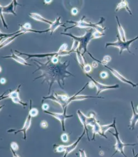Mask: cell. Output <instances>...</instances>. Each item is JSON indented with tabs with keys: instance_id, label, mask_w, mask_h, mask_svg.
<instances>
[{
	"instance_id": "19",
	"label": "cell",
	"mask_w": 138,
	"mask_h": 157,
	"mask_svg": "<svg viewBox=\"0 0 138 157\" xmlns=\"http://www.w3.org/2000/svg\"><path fill=\"white\" fill-rule=\"evenodd\" d=\"M131 104L132 106V112H133V115L130 120V130H135L136 125L137 124L138 122V113L136 112L134 106L133 105V101H131Z\"/></svg>"
},
{
	"instance_id": "29",
	"label": "cell",
	"mask_w": 138,
	"mask_h": 157,
	"mask_svg": "<svg viewBox=\"0 0 138 157\" xmlns=\"http://www.w3.org/2000/svg\"><path fill=\"white\" fill-rule=\"evenodd\" d=\"M79 42L78 41L74 40L73 45H72V47H71V50L73 51L74 52H75L76 50L79 49Z\"/></svg>"
},
{
	"instance_id": "2",
	"label": "cell",
	"mask_w": 138,
	"mask_h": 157,
	"mask_svg": "<svg viewBox=\"0 0 138 157\" xmlns=\"http://www.w3.org/2000/svg\"><path fill=\"white\" fill-rule=\"evenodd\" d=\"M94 32L93 29H88L86 31L85 34L81 36H74L71 33H61V34L63 35L68 36L73 38V40L78 41L79 43V50L81 52L83 56L87 52V46L89 43L92 40V33Z\"/></svg>"
},
{
	"instance_id": "17",
	"label": "cell",
	"mask_w": 138,
	"mask_h": 157,
	"mask_svg": "<svg viewBox=\"0 0 138 157\" xmlns=\"http://www.w3.org/2000/svg\"><path fill=\"white\" fill-rule=\"evenodd\" d=\"M61 17H58L53 22L52 24L51 25H50V27H49V32L51 33V35L53 34L55 31L57 29L60 27H63L64 28H66V26H65V25L64 24V23H62V22H61Z\"/></svg>"
},
{
	"instance_id": "42",
	"label": "cell",
	"mask_w": 138,
	"mask_h": 157,
	"mask_svg": "<svg viewBox=\"0 0 138 157\" xmlns=\"http://www.w3.org/2000/svg\"><path fill=\"white\" fill-rule=\"evenodd\" d=\"M52 1H44V2L46 4H49L52 2Z\"/></svg>"
},
{
	"instance_id": "43",
	"label": "cell",
	"mask_w": 138,
	"mask_h": 157,
	"mask_svg": "<svg viewBox=\"0 0 138 157\" xmlns=\"http://www.w3.org/2000/svg\"><path fill=\"white\" fill-rule=\"evenodd\" d=\"M137 110H138V107H137Z\"/></svg>"
},
{
	"instance_id": "32",
	"label": "cell",
	"mask_w": 138,
	"mask_h": 157,
	"mask_svg": "<svg viewBox=\"0 0 138 157\" xmlns=\"http://www.w3.org/2000/svg\"><path fill=\"white\" fill-rule=\"evenodd\" d=\"M40 126H41L42 128L45 129V128H47L48 127V123H47V121H46L45 120H43V121H42L41 123H40Z\"/></svg>"
},
{
	"instance_id": "37",
	"label": "cell",
	"mask_w": 138,
	"mask_h": 157,
	"mask_svg": "<svg viewBox=\"0 0 138 157\" xmlns=\"http://www.w3.org/2000/svg\"><path fill=\"white\" fill-rule=\"evenodd\" d=\"M42 109H43V111L44 110H47L49 108V105L47 104H43L42 105Z\"/></svg>"
},
{
	"instance_id": "12",
	"label": "cell",
	"mask_w": 138,
	"mask_h": 157,
	"mask_svg": "<svg viewBox=\"0 0 138 157\" xmlns=\"http://www.w3.org/2000/svg\"><path fill=\"white\" fill-rule=\"evenodd\" d=\"M86 75L87 77L91 79V81L93 82L95 85V87L97 88V95L99 94L101 92H103L104 91L107 90H112V89H116V88H120V85L118 84L115 85H106L103 83H100L98 82V81L95 80L94 78H93L90 75H89L88 74H86Z\"/></svg>"
},
{
	"instance_id": "1",
	"label": "cell",
	"mask_w": 138,
	"mask_h": 157,
	"mask_svg": "<svg viewBox=\"0 0 138 157\" xmlns=\"http://www.w3.org/2000/svg\"><path fill=\"white\" fill-rule=\"evenodd\" d=\"M34 61L35 65L37 66V69L34 71L33 73H34L38 71L42 72L41 76L35 78L34 81L40 78H43V80L42 83L47 82L49 84L48 94H50L52 86L55 82H57L62 89H64L62 87L61 83L63 86L65 85V78L70 76L75 77L73 74L70 72L68 70L70 61H65L61 63L60 60L57 64H54L51 61V58H48V59L46 63H42L36 59H33Z\"/></svg>"
},
{
	"instance_id": "27",
	"label": "cell",
	"mask_w": 138,
	"mask_h": 157,
	"mask_svg": "<svg viewBox=\"0 0 138 157\" xmlns=\"http://www.w3.org/2000/svg\"><path fill=\"white\" fill-rule=\"evenodd\" d=\"M105 34L103 33L98 32V31H94L92 33L93 39H97V38H100L101 37L103 36H105Z\"/></svg>"
},
{
	"instance_id": "14",
	"label": "cell",
	"mask_w": 138,
	"mask_h": 157,
	"mask_svg": "<svg viewBox=\"0 0 138 157\" xmlns=\"http://www.w3.org/2000/svg\"><path fill=\"white\" fill-rule=\"evenodd\" d=\"M104 66L106 68L108 69V70H110L112 73L113 74V76H115L116 78H117L118 80H120L121 82H124V83H127L128 85H131L133 88L136 87L138 86V84L135 83L134 82H132L130 81V80L125 78L124 76H122L121 74L118 72V71L115 70L114 69H112V68L110 67H108V66H107V65H104Z\"/></svg>"
},
{
	"instance_id": "20",
	"label": "cell",
	"mask_w": 138,
	"mask_h": 157,
	"mask_svg": "<svg viewBox=\"0 0 138 157\" xmlns=\"http://www.w3.org/2000/svg\"><path fill=\"white\" fill-rule=\"evenodd\" d=\"M29 15L30 17H31V18L33 19L34 20L43 22L45 23L48 24L50 25H51L53 23V22H51V21H49L47 19L44 18V17L41 16V15L37 13H29Z\"/></svg>"
},
{
	"instance_id": "40",
	"label": "cell",
	"mask_w": 138,
	"mask_h": 157,
	"mask_svg": "<svg viewBox=\"0 0 138 157\" xmlns=\"http://www.w3.org/2000/svg\"><path fill=\"white\" fill-rule=\"evenodd\" d=\"M6 78H1V80H0V82H1V83L2 84V85H4V84H5L6 82Z\"/></svg>"
},
{
	"instance_id": "25",
	"label": "cell",
	"mask_w": 138,
	"mask_h": 157,
	"mask_svg": "<svg viewBox=\"0 0 138 157\" xmlns=\"http://www.w3.org/2000/svg\"><path fill=\"white\" fill-rule=\"evenodd\" d=\"M75 53H76V58H77V59H78V63L83 69L84 66L85 65V60L84 59L83 56L82 55L81 52L79 51V49L76 50Z\"/></svg>"
},
{
	"instance_id": "5",
	"label": "cell",
	"mask_w": 138,
	"mask_h": 157,
	"mask_svg": "<svg viewBox=\"0 0 138 157\" xmlns=\"http://www.w3.org/2000/svg\"><path fill=\"white\" fill-rule=\"evenodd\" d=\"M116 37H117V40L116 42H108V43H106L105 47L108 48V46H113L119 48L120 50V56L121 55L123 51L125 50H126L130 54L135 55V54L132 53L130 50V45L133 43V42L138 39V36L136 37L135 38L131 39L130 40L126 41H123L120 38L119 35H117Z\"/></svg>"
},
{
	"instance_id": "24",
	"label": "cell",
	"mask_w": 138,
	"mask_h": 157,
	"mask_svg": "<svg viewBox=\"0 0 138 157\" xmlns=\"http://www.w3.org/2000/svg\"><path fill=\"white\" fill-rule=\"evenodd\" d=\"M116 19L117 21V25H118V31L119 33V36L120 38L123 41H126V38L125 33V31L122 28V26L121 25L120 23V21L118 19V17L117 16H116Z\"/></svg>"
},
{
	"instance_id": "6",
	"label": "cell",
	"mask_w": 138,
	"mask_h": 157,
	"mask_svg": "<svg viewBox=\"0 0 138 157\" xmlns=\"http://www.w3.org/2000/svg\"><path fill=\"white\" fill-rule=\"evenodd\" d=\"M69 98L70 97L67 95L60 94L53 91L50 95L43 97V101L47 99L53 101L58 104L64 109L65 108H67L68 105L70 104L69 102Z\"/></svg>"
},
{
	"instance_id": "4",
	"label": "cell",
	"mask_w": 138,
	"mask_h": 157,
	"mask_svg": "<svg viewBox=\"0 0 138 157\" xmlns=\"http://www.w3.org/2000/svg\"><path fill=\"white\" fill-rule=\"evenodd\" d=\"M67 47H68V45L66 43H64L59 48V50L57 52L52 53H46V54H29L21 53V52H20L17 50H15V51L16 53L19 54V55H25L28 56L26 59H29L32 58H46V57L52 58L53 56L59 57V56H69L71 53H73L74 52L71 50L70 51L67 50Z\"/></svg>"
},
{
	"instance_id": "22",
	"label": "cell",
	"mask_w": 138,
	"mask_h": 157,
	"mask_svg": "<svg viewBox=\"0 0 138 157\" xmlns=\"http://www.w3.org/2000/svg\"><path fill=\"white\" fill-rule=\"evenodd\" d=\"M123 8H124V9L127 10V12L129 13L130 15H132V16L133 15L132 11L130 9L129 7V6H128V2L126 1H124V0L121 1H120V2H119V3L117 4L115 11H116V12H117V11H119L120 10H121V9H123Z\"/></svg>"
},
{
	"instance_id": "41",
	"label": "cell",
	"mask_w": 138,
	"mask_h": 157,
	"mask_svg": "<svg viewBox=\"0 0 138 157\" xmlns=\"http://www.w3.org/2000/svg\"><path fill=\"white\" fill-rule=\"evenodd\" d=\"M11 149V152H12V154H13V156L14 157H19L18 155H16V154L15 153V152H14V150L12 149Z\"/></svg>"
},
{
	"instance_id": "7",
	"label": "cell",
	"mask_w": 138,
	"mask_h": 157,
	"mask_svg": "<svg viewBox=\"0 0 138 157\" xmlns=\"http://www.w3.org/2000/svg\"><path fill=\"white\" fill-rule=\"evenodd\" d=\"M85 133H86V131L84 129L83 132V134H81L79 139L77 140L76 141L74 142L73 144H71L65 146V145H60L58 146H56L55 148V152H58V153H61V152H65L64 153V157H65L68 156L69 154L73 152L74 150L76 148V147L78 146V144H79L80 140L83 138V136H84Z\"/></svg>"
},
{
	"instance_id": "31",
	"label": "cell",
	"mask_w": 138,
	"mask_h": 157,
	"mask_svg": "<svg viewBox=\"0 0 138 157\" xmlns=\"http://www.w3.org/2000/svg\"><path fill=\"white\" fill-rule=\"evenodd\" d=\"M11 148L14 150V151H17L19 149V146L17 144V143L15 142H12L10 144Z\"/></svg>"
},
{
	"instance_id": "30",
	"label": "cell",
	"mask_w": 138,
	"mask_h": 157,
	"mask_svg": "<svg viewBox=\"0 0 138 157\" xmlns=\"http://www.w3.org/2000/svg\"><path fill=\"white\" fill-rule=\"evenodd\" d=\"M61 139L62 141L64 142H67L69 141V136L68 134L64 133L61 136Z\"/></svg>"
},
{
	"instance_id": "3",
	"label": "cell",
	"mask_w": 138,
	"mask_h": 157,
	"mask_svg": "<svg viewBox=\"0 0 138 157\" xmlns=\"http://www.w3.org/2000/svg\"><path fill=\"white\" fill-rule=\"evenodd\" d=\"M85 16H83L81 19L79 21H67V23H69L73 24H74L73 26L71 27H69V28H66L65 29H64L65 32L68 31V29H71L75 27H78L79 28H91V29H94L95 31H98V32H101L104 33V32L106 29V27H103L101 26L100 24L102 23L104 21H105V19L103 17H101V20L100 22H98L97 23H92L91 22H86L84 19L85 18Z\"/></svg>"
},
{
	"instance_id": "39",
	"label": "cell",
	"mask_w": 138,
	"mask_h": 157,
	"mask_svg": "<svg viewBox=\"0 0 138 157\" xmlns=\"http://www.w3.org/2000/svg\"><path fill=\"white\" fill-rule=\"evenodd\" d=\"M88 86L89 87H90V88H93L95 86L94 83L93 82H92V81L89 82Z\"/></svg>"
},
{
	"instance_id": "13",
	"label": "cell",
	"mask_w": 138,
	"mask_h": 157,
	"mask_svg": "<svg viewBox=\"0 0 138 157\" xmlns=\"http://www.w3.org/2000/svg\"><path fill=\"white\" fill-rule=\"evenodd\" d=\"M17 6H21V5L18 3L17 1H12L9 5H7L6 6H2L1 5V11L2 12L3 14H11L16 16L17 14L15 13V10Z\"/></svg>"
},
{
	"instance_id": "36",
	"label": "cell",
	"mask_w": 138,
	"mask_h": 157,
	"mask_svg": "<svg viewBox=\"0 0 138 157\" xmlns=\"http://www.w3.org/2000/svg\"><path fill=\"white\" fill-rule=\"evenodd\" d=\"M79 156L80 157H87L84 150H79Z\"/></svg>"
},
{
	"instance_id": "35",
	"label": "cell",
	"mask_w": 138,
	"mask_h": 157,
	"mask_svg": "<svg viewBox=\"0 0 138 157\" xmlns=\"http://www.w3.org/2000/svg\"><path fill=\"white\" fill-rule=\"evenodd\" d=\"M79 12L78 9L76 7H73L71 10V13L73 15H76Z\"/></svg>"
},
{
	"instance_id": "9",
	"label": "cell",
	"mask_w": 138,
	"mask_h": 157,
	"mask_svg": "<svg viewBox=\"0 0 138 157\" xmlns=\"http://www.w3.org/2000/svg\"><path fill=\"white\" fill-rule=\"evenodd\" d=\"M87 125L91 126L93 128V137L91 140H95V136L96 135H99L103 136L101 132V125L99 124L97 120H96L94 113H91L90 117H87L86 120Z\"/></svg>"
},
{
	"instance_id": "26",
	"label": "cell",
	"mask_w": 138,
	"mask_h": 157,
	"mask_svg": "<svg viewBox=\"0 0 138 157\" xmlns=\"http://www.w3.org/2000/svg\"><path fill=\"white\" fill-rule=\"evenodd\" d=\"M30 111L29 113V114L32 117H37L38 114H39L38 109H37L36 108H31V105H32V101L31 100H30Z\"/></svg>"
},
{
	"instance_id": "11",
	"label": "cell",
	"mask_w": 138,
	"mask_h": 157,
	"mask_svg": "<svg viewBox=\"0 0 138 157\" xmlns=\"http://www.w3.org/2000/svg\"><path fill=\"white\" fill-rule=\"evenodd\" d=\"M67 109V108H65L64 109V112L62 113H52V112H49L47 110H44L43 112L44 113H46L47 114H49V115H51L52 117H54L56 119L59 120V121L60 122L61 124L62 128V130L63 131H65V120L67 118H69L71 117H73V114L71 115H67L66 111Z\"/></svg>"
},
{
	"instance_id": "33",
	"label": "cell",
	"mask_w": 138,
	"mask_h": 157,
	"mask_svg": "<svg viewBox=\"0 0 138 157\" xmlns=\"http://www.w3.org/2000/svg\"><path fill=\"white\" fill-rule=\"evenodd\" d=\"M51 58V61L52 63H53L54 64H57L58 63H59V59H58V57H56V56H53V57H52Z\"/></svg>"
},
{
	"instance_id": "28",
	"label": "cell",
	"mask_w": 138,
	"mask_h": 157,
	"mask_svg": "<svg viewBox=\"0 0 138 157\" xmlns=\"http://www.w3.org/2000/svg\"><path fill=\"white\" fill-rule=\"evenodd\" d=\"M92 67L90 64H85V65L84 66L83 69V70L84 72L85 73V74H88L92 71Z\"/></svg>"
},
{
	"instance_id": "16",
	"label": "cell",
	"mask_w": 138,
	"mask_h": 157,
	"mask_svg": "<svg viewBox=\"0 0 138 157\" xmlns=\"http://www.w3.org/2000/svg\"><path fill=\"white\" fill-rule=\"evenodd\" d=\"M11 55L7 56H2V58H6V59H13L15 61H16L17 63H19L21 64L22 65H26V66H32L31 64L29 63H27L25 59L23 58H21L20 56H17V55H15L14 53V52L12 51V50H11Z\"/></svg>"
},
{
	"instance_id": "44",
	"label": "cell",
	"mask_w": 138,
	"mask_h": 157,
	"mask_svg": "<svg viewBox=\"0 0 138 157\" xmlns=\"http://www.w3.org/2000/svg\"><path fill=\"white\" fill-rule=\"evenodd\" d=\"M137 137H138V136H137Z\"/></svg>"
},
{
	"instance_id": "21",
	"label": "cell",
	"mask_w": 138,
	"mask_h": 157,
	"mask_svg": "<svg viewBox=\"0 0 138 157\" xmlns=\"http://www.w3.org/2000/svg\"><path fill=\"white\" fill-rule=\"evenodd\" d=\"M24 33H23V32H21V33H20L15 34L14 36L9 37H7V38H5L4 40L1 41L0 48H2L6 46L7 45H9V44L11 43V42L13 41L15 38H17V37H18L19 36L22 35V34H24Z\"/></svg>"
},
{
	"instance_id": "38",
	"label": "cell",
	"mask_w": 138,
	"mask_h": 157,
	"mask_svg": "<svg viewBox=\"0 0 138 157\" xmlns=\"http://www.w3.org/2000/svg\"><path fill=\"white\" fill-rule=\"evenodd\" d=\"M92 67L93 68H97L98 66V63L97 61H93V62L92 63Z\"/></svg>"
},
{
	"instance_id": "10",
	"label": "cell",
	"mask_w": 138,
	"mask_h": 157,
	"mask_svg": "<svg viewBox=\"0 0 138 157\" xmlns=\"http://www.w3.org/2000/svg\"><path fill=\"white\" fill-rule=\"evenodd\" d=\"M21 85H19L17 87L16 90H15L12 91L11 92H10L8 94L4 96H1V100H2L5 99H7V98H10L12 100V102H14L15 104H20L22 105L24 108H25L26 106L27 105V104L26 103L23 102L19 97V91L20 88L21 87Z\"/></svg>"
},
{
	"instance_id": "18",
	"label": "cell",
	"mask_w": 138,
	"mask_h": 157,
	"mask_svg": "<svg viewBox=\"0 0 138 157\" xmlns=\"http://www.w3.org/2000/svg\"><path fill=\"white\" fill-rule=\"evenodd\" d=\"M77 114H78L79 119L80 122H81V124H83L84 129L86 131V135H87L88 140L89 141H90V138H89L88 134V130L87 127V125L86 124V120H87V117H86V115L84 114L83 113H82L79 109L77 110Z\"/></svg>"
},
{
	"instance_id": "15",
	"label": "cell",
	"mask_w": 138,
	"mask_h": 157,
	"mask_svg": "<svg viewBox=\"0 0 138 157\" xmlns=\"http://www.w3.org/2000/svg\"><path fill=\"white\" fill-rule=\"evenodd\" d=\"M31 121H32V117L29 114L28 117H27L25 122L24 124L23 127L22 129L19 130H15L14 129H10L7 131L8 132H14L15 135L18 134V132H22L23 133V139L24 140H26V132L27 130H28L30 127L31 125Z\"/></svg>"
},
{
	"instance_id": "34",
	"label": "cell",
	"mask_w": 138,
	"mask_h": 157,
	"mask_svg": "<svg viewBox=\"0 0 138 157\" xmlns=\"http://www.w3.org/2000/svg\"><path fill=\"white\" fill-rule=\"evenodd\" d=\"M100 76L101 78L105 79V78H107L108 77V73L107 72H105V71H102V72H101L100 73Z\"/></svg>"
},
{
	"instance_id": "8",
	"label": "cell",
	"mask_w": 138,
	"mask_h": 157,
	"mask_svg": "<svg viewBox=\"0 0 138 157\" xmlns=\"http://www.w3.org/2000/svg\"><path fill=\"white\" fill-rule=\"evenodd\" d=\"M114 128H115V133H113L112 132L110 131V132L112 133V134L113 135V136L116 137V143L115 145V149H116V152H115V153L113 154L112 156H113L114 155L116 154L117 152H120L121 154H122V155H123L124 157H126L125 154L124 152V147H125V146H135V145L138 144H124V143H123V142L121 141L120 139V133L118 132V131H117L116 125L115 126Z\"/></svg>"
},
{
	"instance_id": "23",
	"label": "cell",
	"mask_w": 138,
	"mask_h": 157,
	"mask_svg": "<svg viewBox=\"0 0 138 157\" xmlns=\"http://www.w3.org/2000/svg\"><path fill=\"white\" fill-rule=\"evenodd\" d=\"M116 125V118H114L113 123L112 124H108V125H101V132L103 135V137H105V139H108L107 136H106V132L108 131L109 129L115 127Z\"/></svg>"
}]
</instances>
